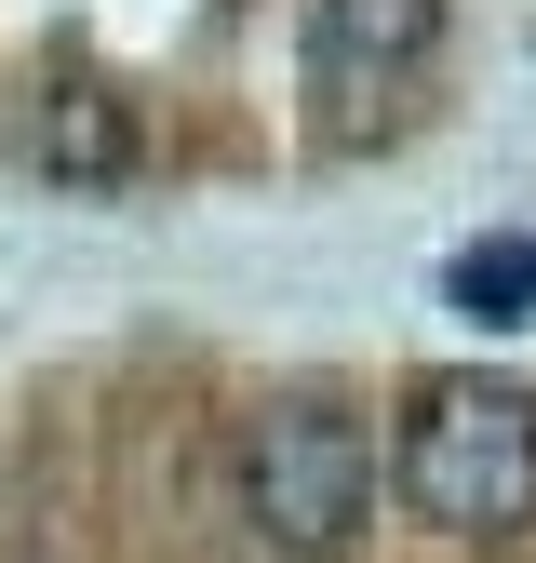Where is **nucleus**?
<instances>
[{"instance_id": "obj_1", "label": "nucleus", "mask_w": 536, "mask_h": 563, "mask_svg": "<svg viewBox=\"0 0 536 563\" xmlns=\"http://www.w3.org/2000/svg\"><path fill=\"white\" fill-rule=\"evenodd\" d=\"M389 483H402V510L443 523V537L536 523V389H510V376H429L416 402H402Z\"/></svg>"}, {"instance_id": "obj_2", "label": "nucleus", "mask_w": 536, "mask_h": 563, "mask_svg": "<svg viewBox=\"0 0 536 563\" xmlns=\"http://www.w3.org/2000/svg\"><path fill=\"white\" fill-rule=\"evenodd\" d=\"M376 510V430L349 402H268L242 416V523L282 550V563H335Z\"/></svg>"}, {"instance_id": "obj_3", "label": "nucleus", "mask_w": 536, "mask_h": 563, "mask_svg": "<svg viewBox=\"0 0 536 563\" xmlns=\"http://www.w3.org/2000/svg\"><path fill=\"white\" fill-rule=\"evenodd\" d=\"M443 41V0H309V81L335 95V134H362V95L416 81Z\"/></svg>"}, {"instance_id": "obj_4", "label": "nucleus", "mask_w": 536, "mask_h": 563, "mask_svg": "<svg viewBox=\"0 0 536 563\" xmlns=\"http://www.w3.org/2000/svg\"><path fill=\"white\" fill-rule=\"evenodd\" d=\"M27 148H41L54 188H121V175H134V108H121L108 81H54L41 121H27Z\"/></svg>"}, {"instance_id": "obj_5", "label": "nucleus", "mask_w": 536, "mask_h": 563, "mask_svg": "<svg viewBox=\"0 0 536 563\" xmlns=\"http://www.w3.org/2000/svg\"><path fill=\"white\" fill-rule=\"evenodd\" d=\"M456 309H469V322H536V242H523V229L469 242V255H456Z\"/></svg>"}]
</instances>
